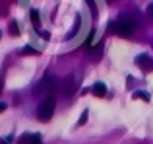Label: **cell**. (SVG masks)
Returning a JSON list of instances; mask_svg holds the SVG:
<instances>
[{
    "instance_id": "obj_1",
    "label": "cell",
    "mask_w": 153,
    "mask_h": 144,
    "mask_svg": "<svg viewBox=\"0 0 153 144\" xmlns=\"http://www.w3.org/2000/svg\"><path fill=\"white\" fill-rule=\"evenodd\" d=\"M136 20H130V18H118V20H114L112 22V26H111V29L114 31L116 35H120V37H128V35H132L136 31Z\"/></svg>"
},
{
    "instance_id": "obj_2",
    "label": "cell",
    "mask_w": 153,
    "mask_h": 144,
    "mask_svg": "<svg viewBox=\"0 0 153 144\" xmlns=\"http://www.w3.org/2000/svg\"><path fill=\"white\" fill-rule=\"evenodd\" d=\"M54 107H56V101H54L52 95L43 98L41 105H39V109H37V119L41 123H49L52 119V115H54Z\"/></svg>"
},
{
    "instance_id": "obj_3",
    "label": "cell",
    "mask_w": 153,
    "mask_h": 144,
    "mask_svg": "<svg viewBox=\"0 0 153 144\" xmlns=\"http://www.w3.org/2000/svg\"><path fill=\"white\" fill-rule=\"evenodd\" d=\"M56 80L52 78V76H43V80L37 84V88H35V95H41V98H47V94H52V92L56 90Z\"/></svg>"
},
{
    "instance_id": "obj_4",
    "label": "cell",
    "mask_w": 153,
    "mask_h": 144,
    "mask_svg": "<svg viewBox=\"0 0 153 144\" xmlns=\"http://www.w3.org/2000/svg\"><path fill=\"white\" fill-rule=\"evenodd\" d=\"M60 90H62L66 95H72V94H74V92L78 90V84H76V76H74V74H70V76H68V78L62 82Z\"/></svg>"
},
{
    "instance_id": "obj_5",
    "label": "cell",
    "mask_w": 153,
    "mask_h": 144,
    "mask_svg": "<svg viewBox=\"0 0 153 144\" xmlns=\"http://www.w3.org/2000/svg\"><path fill=\"white\" fill-rule=\"evenodd\" d=\"M136 64L142 66L143 70H151L153 68V61L147 57V55H140V57H136Z\"/></svg>"
},
{
    "instance_id": "obj_6",
    "label": "cell",
    "mask_w": 153,
    "mask_h": 144,
    "mask_svg": "<svg viewBox=\"0 0 153 144\" xmlns=\"http://www.w3.org/2000/svg\"><path fill=\"white\" fill-rule=\"evenodd\" d=\"M91 92H93V95H97V98H105V95H107V86H105L103 82H97V84H93Z\"/></svg>"
},
{
    "instance_id": "obj_7",
    "label": "cell",
    "mask_w": 153,
    "mask_h": 144,
    "mask_svg": "<svg viewBox=\"0 0 153 144\" xmlns=\"http://www.w3.org/2000/svg\"><path fill=\"white\" fill-rule=\"evenodd\" d=\"M29 20H31V23H33L35 29H39V26H41V20H39V12L35 10V8H31V10H29Z\"/></svg>"
},
{
    "instance_id": "obj_8",
    "label": "cell",
    "mask_w": 153,
    "mask_h": 144,
    "mask_svg": "<svg viewBox=\"0 0 153 144\" xmlns=\"http://www.w3.org/2000/svg\"><path fill=\"white\" fill-rule=\"evenodd\" d=\"M85 4H87V8H89L91 16H93V18H97V16H99V8H97V2H95V0H85Z\"/></svg>"
},
{
    "instance_id": "obj_9",
    "label": "cell",
    "mask_w": 153,
    "mask_h": 144,
    "mask_svg": "<svg viewBox=\"0 0 153 144\" xmlns=\"http://www.w3.org/2000/svg\"><path fill=\"white\" fill-rule=\"evenodd\" d=\"M79 22H82V18H79V16H76V23H74V27H72V31L68 33V39H70V37H74V35L79 31V26H82Z\"/></svg>"
},
{
    "instance_id": "obj_10",
    "label": "cell",
    "mask_w": 153,
    "mask_h": 144,
    "mask_svg": "<svg viewBox=\"0 0 153 144\" xmlns=\"http://www.w3.org/2000/svg\"><path fill=\"white\" fill-rule=\"evenodd\" d=\"M27 144H43L39 134H27Z\"/></svg>"
},
{
    "instance_id": "obj_11",
    "label": "cell",
    "mask_w": 153,
    "mask_h": 144,
    "mask_svg": "<svg viewBox=\"0 0 153 144\" xmlns=\"http://www.w3.org/2000/svg\"><path fill=\"white\" fill-rule=\"evenodd\" d=\"M136 99H143V101H149V94L147 92H134Z\"/></svg>"
},
{
    "instance_id": "obj_12",
    "label": "cell",
    "mask_w": 153,
    "mask_h": 144,
    "mask_svg": "<svg viewBox=\"0 0 153 144\" xmlns=\"http://www.w3.org/2000/svg\"><path fill=\"white\" fill-rule=\"evenodd\" d=\"M87 115H89V111H83V113H82V117H79V121H78V125H85V123H87Z\"/></svg>"
},
{
    "instance_id": "obj_13",
    "label": "cell",
    "mask_w": 153,
    "mask_h": 144,
    "mask_svg": "<svg viewBox=\"0 0 153 144\" xmlns=\"http://www.w3.org/2000/svg\"><path fill=\"white\" fill-rule=\"evenodd\" d=\"M10 33L19 35V27H18V23H16V22H12V23H10Z\"/></svg>"
},
{
    "instance_id": "obj_14",
    "label": "cell",
    "mask_w": 153,
    "mask_h": 144,
    "mask_svg": "<svg viewBox=\"0 0 153 144\" xmlns=\"http://www.w3.org/2000/svg\"><path fill=\"white\" fill-rule=\"evenodd\" d=\"M22 55H37V51H35L33 47L27 45V47H23V53H22Z\"/></svg>"
},
{
    "instance_id": "obj_15",
    "label": "cell",
    "mask_w": 153,
    "mask_h": 144,
    "mask_svg": "<svg viewBox=\"0 0 153 144\" xmlns=\"http://www.w3.org/2000/svg\"><path fill=\"white\" fill-rule=\"evenodd\" d=\"M147 12H149V16H151V18H153V4H151L149 8H147Z\"/></svg>"
},
{
    "instance_id": "obj_16",
    "label": "cell",
    "mask_w": 153,
    "mask_h": 144,
    "mask_svg": "<svg viewBox=\"0 0 153 144\" xmlns=\"http://www.w3.org/2000/svg\"><path fill=\"white\" fill-rule=\"evenodd\" d=\"M108 2H111V0H108Z\"/></svg>"
}]
</instances>
